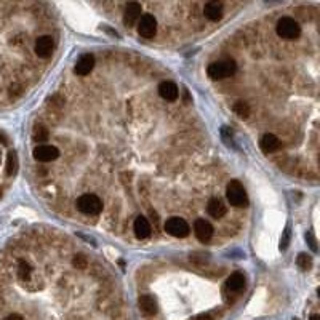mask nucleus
<instances>
[{
  "instance_id": "obj_4",
  "label": "nucleus",
  "mask_w": 320,
  "mask_h": 320,
  "mask_svg": "<svg viewBox=\"0 0 320 320\" xmlns=\"http://www.w3.org/2000/svg\"><path fill=\"white\" fill-rule=\"evenodd\" d=\"M164 229L168 235L176 237V238H184L189 235V232H191V227H189V224L186 223V219L178 218V216L168 218Z\"/></svg>"
},
{
  "instance_id": "obj_1",
  "label": "nucleus",
  "mask_w": 320,
  "mask_h": 320,
  "mask_svg": "<svg viewBox=\"0 0 320 320\" xmlns=\"http://www.w3.org/2000/svg\"><path fill=\"white\" fill-rule=\"evenodd\" d=\"M237 72V64L232 59H226V61L212 63L207 69V74L212 80H223L227 77H232Z\"/></svg>"
},
{
  "instance_id": "obj_13",
  "label": "nucleus",
  "mask_w": 320,
  "mask_h": 320,
  "mask_svg": "<svg viewBox=\"0 0 320 320\" xmlns=\"http://www.w3.org/2000/svg\"><path fill=\"white\" fill-rule=\"evenodd\" d=\"M158 95L164 99H167V101H175V99H178L179 90L176 84L170 82V80H164V82L158 85Z\"/></svg>"
},
{
  "instance_id": "obj_14",
  "label": "nucleus",
  "mask_w": 320,
  "mask_h": 320,
  "mask_svg": "<svg viewBox=\"0 0 320 320\" xmlns=\"http://www.w3.org/2000/svg\"><path fill=\"white\" fill-rule=\"evenodd\" d=\"M133 231H135V235L138 238H147L149 235H151L152 229H151V224H149V221L144 218V216H138L135 219V224H133Z\"/></svg>"
},
{
  "instance_id": "obj_5",
  "label": "nucleus",
  "mask_w": 320,
  "mask_h": 320,
  "mask_svg": "<svg viewBox=\"0 0 320 320\" xmlns=\"http://www.w3.org/2000/svg\"><path fill=\"white\" fill-rule=\"evenodd\" d=\"M226 197L229 200V204L234 207H247V204H248V197H247L244 186L238 181H235V179L227 184Z\"/></svg>"
},
{
  "instance_id": "obj_15",
  "label": "nucleus",
  "mask_w": 320,
  "mask_h": 320,
  "mask_svg": "<svg viewBox=\"0 0 320 320\" xmlns=\"http://www.w3.org/2000/svg\"><path fill=\"white\" fill-rule=\"evenodd\" d=\"M204 15L210 21H219L223 16V5L219 2H208L204 7Z\"/></svg>"
},
{
  "instance_id": "obj_16",
  "label": "nucleus",
  "mask_w": 320,
  "mask_h": 320,
  "mask_svg": "<svg viewBox=\"0 0 320 320\" xmlns=\"http://www.w3.org/2000/svg\"><path fill=\"white\" fill-rule=\"evenodd\" d=\"M138 304H139V309H141L146 315H154L157 312V301L154 299V296H151V295L139 296Z\"/></svg>"
},
{
  "instance_id": "obj_7",
  "label": "nucleus",
  "mask_w": 320,
  "mask_h": 320,
  "mask_svg": "<svg viewBox=\"0 0 320 320\" xmlns=\"http://www.w3.org/2000/svg\"><path fill=\"white\" fill-rule=\"evenodd\" d=\"M58 157H59L58 147L52 144H38L34 149V158L38 160V162H52V160H56Z\"/></svg>"
},
{
  "instance_id": "obj_28",
  "label": "nucleus",
  "mask_w": 320,
  "mask_h": 320,
  "mask_svg": "<svg viewBox=\"0 0 320 320\" xmlns=\"http://www.w3.org/2000/svg\"><path fill=\"white\" fill-rule=\"evenodd\" d=\"M4 320H24L21 315L19 314H12V315H8V317H5Z\"/></svg>"
},
{
  "instance_id": "obj_23",
  "label": "nucleus",
  "mask_w": 320,
  "mask_h": 320,
  "mask_svg": "<svg viewBox=\"0 0 320 320\" xmlns=\"http://www.w3.org/2000/svg\"><path fill=\"white\" fill-rule=\"evenodd\" d=\"M31 274H32L31 266H29L26 261H21V263H19V269H18V275H19V278H21V280H27L29 277H31Z\"/></svg>"
},
{
  "instance_id": "obj_20",
  "label": "nucleus",
  "mask_w": 320,
  "mask_h": 320,
  "mask_svg": "<svg viewBox=\"0 0 320 320\" xmlns=\"http://www.w3.org/2000/svg\"><path fill=\"white\" fill-rule=\"evenodd\" d=\"M32 138H34V141H37L40 144H45V141H48V132H47V128L42 127V125L35 127L34 132H32Z\"/></svg>"
},
{
  "instance_id": "obj_3",
  "label": "nucleus",
  "mask_w": 320,
  "mask_h": 320,
  "mask_svg": "<svg viewBox=\"0 0 320 320\" xmlns=\"http://www.w3.org/2000/svg\"><path fill=\"white\" fill-rule=\"evenodd\" d=\"M277 34L282 37V38H287V40H295L299 37V34H301V27H299V24L295 21L293 18H280L278 23H277Z\"/></svg>"
},
{
  "instance_id": "obj_27",
  "label": "nucleus",
  "mask_w": 320,
  "mask_h": 320,
  "mask_svg": "<svg viewBox=\"0 0 320 320\" xmlns=\"http://www.w3.org/2000/svg\"><path fill=\"white\" fill-rule=\"evenodd\" d=\"M63 98L61 96H59V95H55L52 99H50V104H52V106H55V107H61L63 106Z\"/></svg>"
},
{
  "instance_id": "obj_6",
  "label": "nucleus",
  "mask_w": 320,
  "mask_h": 320,
  "mask_svg": "<svg viewBox=\"0 0 320 320\" xmlns=\"http://www.w3.org/2000/svg\"><path fill=\"white\" fill-rule=\"evenodd\" d=\"M138 34L143 38H154L157 34V19L152 15H143L138 21Z\"/></svg>"
},
{
  "instance_id": "obj_9",
  "label": "nucleus",
  "mask_w": 320,
  "mask_h": 320,
  "mask_svg": "<svg viewBox=\"0 0 320 320\" xmlns=\"http://www.w3.org/2000/svg\"><path fill=\"white\" fill-rule=\"evenodd\" d=\"M95 66V56L90 55V53H85L78 58V61L74 67V72L77 75H87L92 72V69Z\"/></svg>"
},
{
  "instance_id": "obj_10",
  "label": "nucleus",
  "mask_w": 320,
  "mask_h": 320,
  "mask_svg": "<svg viewBox=\"0 0 320 320\" xmlns=\"http://www.w3.org/2000/svg\"><path fill=\"white\" fill-rule=\"evenodd\" d=\"M35 53L40 58H48L53 53V38L48 35H42L35 42Z\"/></svg>"
},
{
  "instance_id": "obj_18",
  "label": "nucleus",
  "mask_w": 320,
  "mask_h": 320,
  "mask_svg": "<svg viewBox=\"0 0 320 320\" xmlns=\"http://www.w3.org/2000/svg\"><path fill=\"white\" fill-rule=\"evenodd\" d=\"M226 287L231 290V292H235V293L240 292V290H244V287H245V277H244V274L234 272L231 277L227 278Z\"/></svg>"
},
{
  "instance_id": "obj_11",
  "label": "nucleus",
  "mask_w": 320,
  "mask_h": 320,
  "mask_svg": "<svg viewBox=\"0 0 320 320\" xmlns=\"http://www.w3.org/2000/svg\"><path fill=\"white\" fill-rule=\"evenodd\" d=\"M194 232L200 242H208L213 235V227L205 219H197L194 224Z\"/></svg>"
},
{
  "instance_id": "obj_24",
  "label": "nucleus",
  "mask_w": 320,
  "mask_h": 320,
  "mask_svg": "<svg viewBox=\"0 0 320 320\" xmlns=\"http://www.w3.org/2000/svg\"><path fill=\"white\" fill-rule=\"evenodd\" d=\"M72 263H74V266H75L77 269H85V267H87V259H85V256H82V255L75 256Z\"/></svg>"
},
{
  "instance_id": "obj_21",
  "label": "nucleus",
  "mask_w": 320,
  "mask_h": 320,
  "mask_svg": "<svg viewBox=\"0 0 320 320\" xmlns=\"http://www.w3.org/2000/svg\"><path fill=\"white\" fill-rule=\"evenodd\" d=\"M296 263H298V267L301 269V271H309V269L312 267V258L307 253H299Z\"/></svg>"
},
{
  "instance_id": "obj_19",
  "label": "nucleus",
  "mask_w": 320,
  "mask_h": 320,
  "mask_svg": "<svg viewBox=\"0 0 320 320\" xmlns=\"http://www.w3.org/2000/svg\"><path fill=\"white\" fill-rule=\"evenodd\" d=\"M18 167H19V162H18V155L16 152H8L7 155V175L8 176H15L16 172H18Z\"/></svg>"
},
{
  "instance_id": "obj_29",
  "label": "nucleus",
  "mask_w": 320,
  "mask_h": 320,
  "mask_svg": "<svg viewBox=\"0 0 320 320\" xmlns=\"http://www.w3.org/2000/svg\"><path fill=\"white\" fill-rule=\"evenodd\" d=\"M195 320H212V317H210L208 314H200L195 317Z\"/></svg>"
},
{
  "instance_id": "obj_12",
  "label": "nucleus",
  "mask_w": 320,
  "mask_h": 320,
  "mask_svg": "<svg viewBox=\"0 0 320 320\" xmlns=\"http://www.w3.org/2000/svg\"><path fill=\"white\" fill-rule=\"evenodd\" d=\"M280 139L272 135V133H266L263 138H261V141H259V146H261V151L264 154H272L275 151H278L280 149Z\"/></svg>"
},
{
  "instance_id": "obj_22",
  "label": "nucleus",
  "mask_w": 320,
  "mask_h": 320,
  "mask_svg": "<svg viewBox=\"0 0 320 320\" xmlns=\"http://www.w3.org/2000/svg\"><path fill=\"white\" fill-rule=\"evenodd\" d=\"M234 111L240 118H248L250 115V106L245 101H237L234 106Z\"/></svg>"
},
{
  "instance_id": "obj_2",
  "label": "nucleus",
  "mask_w": 320,
  "mask_h": 320,
  "mask_svg": "<svg viewBox=\"0 0 320 320\" xmlns=\"http://www.w3.org/2000/svg\"><path fill=\"white\" fill-rule=\"evenodd\" d=\"M77 208L84 215H99L103 210V202L95 194H84L77 200Z\"/></svg>"
},
{
  "instance_id": "obj_26",
  "label": "nucleus",
  "mask_w": 320,
  "mask_h": 320,
  "mask_svg": "<svg viewBox=\"0 0 320 320\" xmlns=\"http://www.w3.org/2000/svg\"><path fill=\"white\" fill-rule=\"evenodd\" d=\"M288 242H290V227H287L284 231V235H282V240H280V248L285 250L288 247Z\"/></svg>"
},
{
  "instance_id": "obj_8",
  "label": "nucleus",
  "mask_w": 320,
  "mask_h": 320,
  "mask_svg": "<svg viewBox=\"0 0 320 320\" xmlns=\"http://www.w3.org/2000/svg\"><path fill=\"white\" fill-rule=\"evenodd\" d=\"M139 18H141V5L136 2H128L124 12V24L127 27H133L139 21Z\"/></svg>"
},
{
  "instance_id": "obj_17",
  "label": "nucleus",
  "mask_w": 320,
  "mask_h": 320,
  "mask_svg": "<svg viewBox=\"0 0 320 320\" xmlns=\"http://www.w3.org/2000/svg\"><path fill=\"white\" fill-rule=\"evenodd\" d=\"M207 210H208V213H210V216H213V218H223L226 213H227V208H226V205L221 202V200L219 198H212L208 202V205H207Z\"/></svg>"
},
{
  "instance_id": "obj_30",
  "label": "nucleus",
  "mask_w": 320,
  "mask_h": 320,
  "mask_svg": "<svg viewBox=\"0 0 320 320\" xmlns=\"http://www.w3.org/2000/svg\"><path fill=\"white\" fill-rule=\"evenodd\" d=\"M311 320H320V317H318L317 314H314V315L311 317Z\"/></svg>"
},
{
  "instance_id": "obj_25",
  "label": "nucleus",
  "mask_w": 320,
  "mask_h": 320,
  "mask_svg": "<svg viewBox=\"0 0 320 320\" xmlns=\"http://www.w3.org/2000/svg\"><path fill=\"white\" fill-rule=\"evenodd\" d=\"M306 240H307L309 247L312 248V252H317V240H315L314 234L312 232H306Z\"/></svg>"
}]
</instances>
